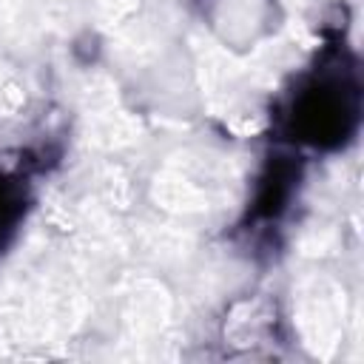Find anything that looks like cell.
Returning <instances> with one entry per match:
<instances>
[{
	"label": "cell",
	"instance_id": "cell-1",
	"mask_svg": "<svg viewBox=\"0 0 364 364\" xmlns=\"http://www.w3.org/2000/svg\"><path fill=\"white\" fill-rule=\"evenodd\" d=\"M355 97H358L355 85L341 71L318 68V77L307 80L293 94V105H290L293 134H299V139L313 145L338 142L347 134L350 119H355L358 111Z\"/></svg>",
	"mask_w": 364,
	"mask_h": 364
},
{
	"label": "cell",
	"instance_id": "cell-2",
	"mask_svg": "<svg viewBox=\"0 0 364 364\" xmlns=\"http://www.w3.org/2000/svg\"><path fill=\"white\" fill-rule=\"evenodd\" d=\"M26 208H28L26 182L14 173H0V253L17 233L26 216Z\"/></svg>",
	"mask_w": 364,
	"mask_h": 364
}]
</instances>
